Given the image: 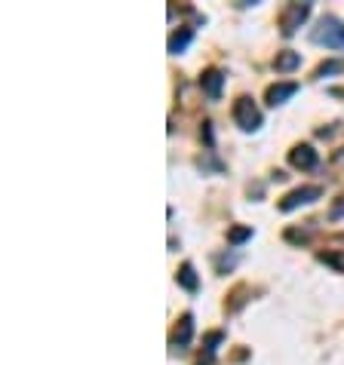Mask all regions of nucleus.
<instances>
[{
  "mask_svg": "<svg viewBox=\"0 0 344 365\" xmlns=\"http://www.w3.org/2000/svg\"><path fill=\"white\" fill-rule=\"evenodd\" d=\"M310 41L329 49H344V22H338L335 16H323L320 25L310 31Z\"/></svg>",
  "mask_w": 344,
  "mask_h": 365,
  "instance_id": "nucleus-1",
  "label": "nucleus"
},
{
  "mask_svg": "<svg viewBox=\"0 0 344 365\" xmlns=\"http://www.w3.org/2000/svg\"><path fill=\"white\" fill-rule=\"evenodd\" d=\"M234 123L240 126L243 132H255L261 126V111L255 108V102L249 96H240L234 102Z\"/></svg>",
  "mask_w": 344,
  "mask_h": 365,
  "instance_id": "nucleus-2",
  "label": "nucleus"
},
{
  "mask_svg": "<svg viewBox=\"0 0 344 365\" xmlns=\"http://www.w3.org/2000/svg\"><path fill=\"white\" fill-rule=\"evenodd\" d=\"M323 197V188H316V184H304V188H295L289 190L286 197L280 200V212H295L299 206H308L314 200H320Z\"/></svg>",
  "mask_w": 344,
  "mask_h": 365,
  "instance_id": "nucleus-3",
  "label": "nucleus"
},
{
  "mask_svg": "<svg viewBox=\"0 0 344 365\" xmlns=\"http://www.w3.org/2000/svg\"><path fill=\"white\" fill-rule=\"evenodd\" d=\"M308 16H310V3H289L286 10H283V16H280V28H283V34L292 37L295 31H299L301 25L308 22Z\"/></svg>",
  "mask_w": 344,
  "mask_h": 365,
  "instance_id": "nucleus-4",
  "label": "nucleus"
},
{
  "mask_svg": "<svg viewBox=\"0 0 344 365\" xmlns=\"http://www.w3.org/2000/svg\"><path fill=\"white\" fill-rule=\"evenodd\" d=\"M289 163H292L295 169H316L320 157H316V151L310 148V144H295V148L289 151Z\"/></svg>",
  "mask_w": 344,
  "mask_h": 365,
  "instance_id": "nucleus-5",
  "label": "nucleus"
},
{
  "mask_svg": "<svg viewBox=\"0 0 344 365\" xmlns=\"http://www.w3.org/2000/svg\"><path fill=\"white\" fill-rule=\"evenodd\" d=\"M191 338H194V316H191V313H184L182 320L175 322V329H172L169 344H172V347H178V350H182V347H188V344H191Z\"/></svg>",
  "mask_w": 344,
  "mask_h": 365,
  "instance_id": "nucleus-6",
  "label": "nucleus"
},
{
  "mask_svg": "<svg viewBox=\"0 0 344 365\" xmlns=\"http://www.w3.org/2000/svg\"><path fill=\"white\" fill-rule=\"evenodd\" d=\"M200 86H203V92H206L213 102H218L222 98V86H224V74L218 68H209V71H203L200 74Z\"/></svg>",
  "mask_w": 344,
  "mask_h": 365,
  "instance_id": "nucleus-7",
  "label": "nucleus"
},
{
  "mask_svg": "<svg viewBox=\"0 0 344 365\" xmlns=\"http://www.w3.org/2000/svg\"><path fill=\"white\" fill-rule=\"evenodd\" d=\"M295 92H299V83H274L264 92V102H268L270 108H277V104H283L286 98H292Z\"/></svg>",
  "mask_w": 344,
  "mask_h": 365,
  "instance_id": "nucleus-8",
  "label": "nucleus"
},
{
  "mask_svg": "<svg viewBox=\"0 0 344 365\" xmlns=\"http://www.w3.org/2000/svg\"><path fill=\"white\" fill-rule=\"evenodd\" d=\"M194 41V31L191 28H178V31H172L169 34V52L172 56H178V52H184L188 49V43Z\"/></svg>",
  "mask_w": 344,
  "mask_h": 365,
  "instance_id": "nucleus-9",
  "label": "nucleus"
},
{
  "mask_svg": "<svg viewBox=\"0 0 344 365\" xmlns=\"http://www.w3.org/2000/svg\"><path fill=\"white\" fill-rule=\"evenodd\" d=\"M175 280H178V285H182V289H188V291L200 289V280H197V274H194V267H191V264H182V267H178Z\"/></svg>",
  "mask_w": 344,
  "mask_h": 365,
  "instance_id": "nucleus-10",
  "label": "nucleus"
},
{
  "mask_svg": "<svg viewBox=\"0 0 344 365\" xmlns=\"http://www.w3.org/2000/svg\"><path fill=\"white\" fill-rule=\"evenodd\" d=\"M299 65H301V56H299V52H292V49L277 52V58H274V68L277 71H295Z\"/></svg>",
  "mask_w": 344,
  "mask_h": 365,
  "instance_id": "nucleus-11",
  "label": "nucleus"
},
{
  "mask_svg": "<svg viewBox=\"0 0 344 365\" xmlns=\"http://www.w3.org/2000/svg\"><path fill=\"white\" fill-rule=\"evenodd\" d=\"M316 258H320L323 264H329V267H335L338 274H344V255L341 252H320Z\"/></svg>",
  "mask_w": 344,
  "mask_h": 365,
  "instance_id": "nucleus-12",
  "label": "nucleus"
},
{
  "mask_svg": "<svg viewBox=\"0 0 344 365\" xmlns=\"http://www.w3.org/2000/svg\"><path fill=\"white\" fill-rule=\"evenodd\" d=\"M249 236H252V228H243V224H240V228H230V230H228V243H230V245L246 243Z\"/></svg>",
  "mask_w": 344,
  "mask_h": 365,
  "instance_id": "nucleus-13",
  "label": "nucleus"
},
{
  "mask_svg": "<svg viewBox=\"0 0 344 365\" xmlns=\"http://www.w3.org/2000/svg\"><path fill=\"white\" fill-rule=\"evenodd\" d=\"M222 338H224L222 331H213V335L206 338V362L213 360V353H215V344H222Z\"/></svg>",
  "mask_w": 344,
  "mask_h": 365,
  "instance_id": "nucleus-14",
  "label": "nucleus"
},
{
  "mask_svg": "<svg viewBox=\"0 0 344 365\" xmlns=\"http://www.w3.org/2000/svg\"><path fill=\"white\" fill-rule=\"evenodd\" d=\"M335 71H341V62H326L316 68V77H326V74H335Z\"/></svg>",
  "mask_w": 344,
  "mask_h": 365,
  "instance_id": "nucleus-15",
  "label": "nucleus"
},
{
  "mask_svg": "<svg viewBox=\"0 0 344 365\" xmlns=\"http://www.w3.org/2000/svg\"><path fill=\"white\" fill-rule=\"evenodd\" d=\"M341 215H344V197L335 203V209H332V218H341Z\"/></svg>",
  "mask_w": 344,
  "mask_h": 365,
  "instance_id": "nucleus-16",
  "label": "nucleus"
}]
</instances>
